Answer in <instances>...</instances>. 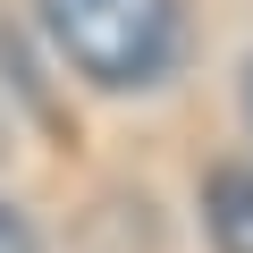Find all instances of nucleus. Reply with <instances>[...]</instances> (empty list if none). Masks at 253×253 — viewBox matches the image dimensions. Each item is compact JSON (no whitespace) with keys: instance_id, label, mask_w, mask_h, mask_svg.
<instances>
[{"instance_id":"nucleus-1","label":"nucleus","mask_w":253,"mask_h":253,"mask_svg":"<svg viewBox=\"0 0 253 253\" xmlns=\"http://www.w3.org/2000/svg\"><path fill=\"white\" fill-rule=\"evenodd\" d=\"M59 59L101 93H144L177 76L186 59V9L177 0H34Z\"/></svg>"},{"instance_id":"nucleus-2","label":"nucleus","mask_w":253,"mask_h":253,"mask_svg":"<svg viewBox=\"0 0 253 253\" xmlns=\"http://www.w3.org/2000/svg\"><path fill=\"white\" fill-rule=\"evenodd\" d=\"M203 228L219 253H253V161H228L203 177Z\"/></svg>"},{"instance_id":"nucleus-3","label":"nucleus","mask_w":253,"mask_h":253,"mask_svg":"<svg viewBox=\"0 0 253 253\" xmlns=\"http://www.w3.org/2000/svg\"><path fill=\"white\" fill-rule=\"evenodd\" d=\"M0 253H42V236H34V219L17 203H0Z\"/></svg>"},{"instance_id":"nucleus-4","label":"nucleus","mask_w":253,"mask_h":253,"mask_svg":"<svg viewBox=\"0 0 253 253\" xmlns=\"http://www.w3.org/2000/svg\"><path fill=\"white\" fill-rule=\"evenodd\" d=\"M9 144H17V84H9V68H0V161H9Z\"/></svg>"},{"instance_id":"nucleus-5","label":"nucleus","mask_w":253,"mask_h":253,"mask_svg":"<svg viewBox=\"0 0 253 253\" xmlns=\"http://www.w3.org/2000/svg\"><path fill=\"white\" fill-rule=\"evenodd\" d=\"M245 118H253V76H245Z\"/></svg>"}]
</instances>
